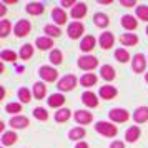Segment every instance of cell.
Masks as SVG:
<instances>
[{
    "label": "cell",
    "mask_w": 148,
    "mask_h": 148,
    "mask_svg": "<svg viewBox=\"0 0 148 148\" xmlns=\"http://www.w3.org/2000/svg\"><path fill=\"white\" fill-rule=\"evenodd\" d=\"M95 130L100 135L107 136V138H113V136H116V133H118L116 127H115L113 123H110V121H98V123L95 125Z\"/></svg>",
    "instance_id": "cell-1"
},
{
    "label": "cell",
    "mask_w": 148,
    "mask_h": 148,
    "mask_svg": "<svg viewBox=\"0 0 148 148\" xmlns=\"http://www.w3.org/2000/svg\"><path fill=\"white\" fill-rule=\"evenodd\" d=\"M75 85H77V77L75 75H65L63 78L58 80V90L60 92H70V90H73Z\"/></svg>",
    "instance_id": "cell-2"
},
{
    "label": "cell",
    "mask_w": 148,
    "mask_h": 148,
    "mask_svg": "<svg viewBox=\"0 0 148 148\" xmlns=\"http://www.w3.org/2000/svg\"><path fill=\"white\" fill-rule=\"evenodd\" d=\"M108 115H110V120L115 121V123H125L130 118V115L125 108H112Z\"/></svg>",
    "instance_id": "cell-3"
},
{
    "label": "cell",
    "mask_w": 148,
    "mask_h": 148,
    "mask_svg": "<svg viewBox=\"0 0 148 148\" xmlns=\"http://www.w3.org/2000/svg\"><path fill=\"white\" fill-rule=\"evenodd\" d=\"M38 73L45 82H55L58 78V72L53 67H48V65H43V67L38 68Z\"/></svg>",
    "instance_id": "cell-4"
},
{
    "label": "cell",
    "mask_w": 148,
    "mask_h": 148,
    "mask_svg": "<svg viewBox=\"0 0 148 148\" xmlns=\"http://www.w3.org/2000/svg\"><path fill=\"white\" fill-rule=\"evenodd\" d=\"M97 65H98V58H95L92 55H85V57L78 58V67L82 70H93Z\"/></svg>",
    "instance_id": "cell-5"
},
{
    "label": "cell",
    "mask_w": 148,
    "mask_h": 148,
    "mask_svg": "<svg viewBox=\"0 0 148 148\" xmlns=\"http://www.w3.org/2000/svg\"><path fill=\"white\" fill-rule=\"evenodd\" d=\"M30 28H32V25H30V22L25 20V18H22V20L17 22V25H15L14 32L17 37H25V35L30 34Z\"/></svg>",
    "instance_id": "cell-6"
},
{
    "label": "cell",
    "mask_w": 148,
    "mask_h": 148,
    "mask_svg": "<svg viewBox=\"0 0 148 148\" xmlns=\"http://www.w3.org/2000/svg\"><path fill=\"white\" fill-rule=\"evenodd\" d=\"M83 25H82L80 22H72L70 25H68V28H67V34H68V37L70 38H73V40H77V38H80V35L83 34Z\"/></svg>",
    "instance_id": "cell-7"
},
{
    "label": "cell",
    "mask_w": 148,
    "mask_h": 148,
    "mask_svg": "<svg viewBox=\"0 0 148 148\" xmlns=\"http://www.w3.org/2000/svg\"><path fill=\"white\" fill-rule=\"evenodd\" d=\"M145 65H147V60L141 53H136L133 57V62H132V68H133L135 73H141L145 70Z\"/></svg>",
    "instance_id": "cell-8"
},
{
    "label": "cell",
    "mask_w": 148,
    "mask_h": 148,
    "mask_svg": "<svg viewBox=\"0 0 148 148\" xmlns=\"http://www.w3.org/2000/svg\"><path fill=\"white\" fill-rule=\"evenodd\" d=\"M92 120H93V116H92V113H90V112L78 110V112L75 113V121H77V123H80V125H88Z\"/></svg>",
    "instance_id": "cell-9"
},
{
    "label": "cell",
    "mask_w": 148,
    "mask_h": 148,
    "mask_svg": "<svg viewBox=\"0 0 148 148\" xmlns=\"http://www.w3.org/2000/svg\"><path fill=\"white\" fill-rule=\"evenodd\" d=\"M82 101L90 108H95L98 105V98H97V95L93 92H85V93L82 95Z\"/></svg>",
    "instance_id": "cell-10"
},
{
    "label": "cell",
    "mask_w": 148,
    "mask_h": 148,
    "mask_svg": "<svg viewBox=\"0 0 148 148\" xmlns=\"http://www.w3.org/2000/svg\"><path fill=\"white\" fill-rule=\"evenodd\" d=\"M116 88L112 87V85H105V87L100 88V97L101 98H105V100H113L115 97H116Z\"/></svg>",
    "instance_id": "cell-11"
},
{
    "label": "cell",
    "mask_w": 148,
    "mask_h": 148,
    "mask_svg": "<svg viewBox=\"0 0 148 148\" xmlns=\"http://www.w3.org/2000/svg\"><path fill=\"white\" fill-rule=\"evenodd\" d=\"M133 120L136 123H145L148 120V107H140L135 110L133 113Z\"/></svg>",
    "instance_id": "cell-12"
},
{
    "label": "cell",
    "mask_w": 148,
    "mask_h": 148,
    "mask_svg": "<svg viewBox=\"0 0 148 148\" xmlns=\"http://www.w3.org/2000/svg\"><path fill=\"white\" fill-rule=\"evenodd\" d=\"M100 75H101V78L107 80V82L115 80V77H116V73H115V70H113L112 65H103V67L100 68Z\"/></svg>",
    "instance_id": "cell-13"
},
{
    "label": "cell",
    "mask_w": 148,
    "mask_h": 148,
    "mask_svg": "<svg viewBox=\"0 0 148 148\" xmlns=\"http://www.w3.org/2000/svg\"><path fill=\"white\" fill-rule=\"evenodd\" d=\"M52 18H53L55 23H58V25H63V23H67V14L62 10V8H53L52 10Z\"/></svg>",
    "instance_id": "cell-14"
},
{
    "label": "cell",
    "mask_w": 148,
    "mask_h": 148,
    "mask_svg": "<svg viewBox=\"0 0 148 148\" xmlns=\"http://www.w3.org/2000/svg\"><path fill=\"white\" fill-rule=\"evenodd\" d=\"M113 35L110 34V32H103V34L100 35V45L101 48H105V50H108V48L113 47Z\"/></svg>",
    "instance_id": "cell-15"
},
{
    "label": "cell",
    "mask_w": 148,
    "mask_h": 148,
    "mask_svg": "<svg viewBox=\"0 0 148 148\" xmlns=\"http://www.w3.org/2000/svg\"><path fill=\"white\" fill-rule=\"evenodd\" d=\"M85 14H87V5H85V3H82V2H78V3L72 8V17L77 18V22H78V18H83Z\"/></svg>",
    "instance_id": "cell-16"
},
{
    "label": "cell",
    "mask_w": 148,
    "mask_h": 148,
    "mask_svg": "<svg viewBox=\"0 0 148 148\" xmlns=\"http://www.w3.org/2000/svg\"><path fill=\"white\" fill-rule=\"evenodd\" d=\"M95 43H97V40H95L93 35H87V37L80 42V48L83 52H90V50H93Z\"/></svg>",
    "instance_id": "cell-17"
},
{
    "label": "cell",
    "mask_w": 148,
    "mask_h": 148,
    "mask_svg": "<svg viewBox=\"0 0 148 148\" xmlns=\"http://www.w3.org/2000/svg\"><path fill=\"white\" fill-rule=\"evenodd\" d=\"M28 125H30V120L27 116H14L10 120V127L12 128H25Z\"/></svg>",
    "instance_id": "cell-18"
},
{
    "label": "cell",
    "mask_w": 148,
    "mask_h": 148,
    "mask_svg": "<svg viewBox=\"0 0 148 148\" xmlns=\"http://www.w3.org/2000/svg\"><path fill=\"white\" fill-rule=\"evenodd\" d=\"M121 25L127 30H135L136 25H138V22H136V18H133V15H123L121 17Z\"/></svg>",
    "instance_id": "cell-19"
},
{
    "label": "cell",
    "mask_w": 148,
    "mask_h": 148,
    "mask_svg": "<svg viewBox=\"0 0 148 148\" xmlns=\"http://www.w3.org/2000/svg\"><path fill=\"white\" fill-rule=\"evenodd\" d=\"M63 103H65V97L62 93H53V95H50V98H48V105L52 108L62 107Z\"/></svg>",
    "instance_id": "cell-20"
},
{
    "label": "cell",
    "mask_w": 148,
    "mask_h": 148,
    "mask_svg": "<svg viewBox=\"0 0 148 148\" xmlns=\"http://www.w3.org/2000/svg\"><path fill=\"white\" fill-rule=\"evenodd\" d=\"M120 42L123 45H127V47H133V45L138 43V37L135 34H123L120 37Z\"/></svg>",
    "instance_id": "cell-21"
},
{
    "label": "cell",
    "mask_w": 148,
    "mask_h": 148,
    "mask_svg": "<svg viewBox=\"0 0 148 148\" xmlns=\"http://www.w3.org/2000/svg\"><path fill=\"white\" fill-rule=\"evenodd\" d=\"M125 138H127V141H130V143L136 141L138 138H140V128L138 127H130L127 130V133H125Z\"/></svg>",
    "instance_id": "cell-22"
},
{
    "label": "cell",
    "mask_w": 148,
    "mask_h": 148,
    "mask_svg": "<svg viewBox=\"0 0 148 148\" xmlns=\"http://www.w3.org/2000/svg\"><path fill=\"white\" fill-rule=\"evenodd\" d=\"M43 10H45V7L42 3H38V2H32V3L27 5V14L30 15H40L43 14Z\"/></svg>",
    "instance_id": "cell-23"
},
{
    "label": "cell",
    "mask_w": 148,
    "mask_h": 148,
    "mask_svg": "<svg viewBox=\"0 0 148 148\" xmlns=\"http://www.w3.org/2000/svg\"><path fill=\"white\" fill-rule=\"evenodd\" d=\"M97 75L93 73H85L83 77L80 78V83H82V87H93L95 83H97Z\"/></svg>",
    "instance_id": "cell-24"
},
{
    "label": "cell",
    "mask_w": 148,
    "mask_h": 148,
    "mask_svg": "<svg viewBox=\"0 0 148 148\" xmlns=\"http://www.w3.org/2000/svg\"><path fill=\"white\" fill-rule=\"evenodd\" d=\"M93 22H95V25H97V27H100V28L108 27V23H110V20H108V17L105 14H95Z\"/></svg>",
    "instance_id": "cell-25"
},
{
    "label": "cell",
    "mask_w": 148,
    "mask_h": 148,
    "mask_svg": "<svg viewBox=\"0 0 148 148\" xmlns=\"http://www.w3.org/2000/svg\"><path fill=\"white\" fill-rule=\"evenodd\" d=\"M45 93H47V87H45L42 82H37V83L34 85V95H35V98L42 100V98L45 97Z\"/></svg>",
    "instance_id": "cell-26"
},
{
    "label": "cell",
    "mask_w": 148,
    "mask_h": 148,
    "mask_svg": "<svg viewBox=\"0 0 148 148\" xmlns=\"http://www.w3.org/2000/svg\"><path fill=\"white\" fill-rule=\"evenodd\" d=\"M53 45V42L50 37H38L37 38V47L40 48V50H48V48Z\"/></svg>",
    "instance_id": "cell-27"
},
{
    "label": "cell",
    "mask_w": 148,
    "mask_h": 148,
    "mask_svg": "<svg viewBox=\"0 0 148 148\" xmlns=\"http://www.w3.org/2000/svg\"><path fill=\"white\" fill-rule=\"evenodd\" d=\"M83 136H85V128H82V127L72 128L70 133H68V138H70V140H80Z\"/></svg>",
    "instance_id": "cell-28"
},
{
    "label": "cell",
    "mask_w": 148,
    "mask_h": 148,
    "mask_svg": "<svg viewBox=\"0 0 148 148\" xmlns=\"http://www.w3.org/2000/svg\"><path fill=\"white\" fill-rule=\"evenodd\" d=\"M2 143L3 145H14V143H17L15 132H5V133L2 135Z\"/></svg>",
    "instance_id": "cell-29"
},
{
    "label": "cell",
    "mask_w": 148,
    "mask_h": 148,
    "mask_svg": "<svg viewBox=\"0 0 148 148\" xmlns=\"http://www.w3.org/2000/svg\"><path fill=\"white\" fill-rule=\"evenodd\" d=\"M70 118V110L68 108H60L57 113H55V120L58 121V123H63V121H67Z\"/></svg>",
    "instance_id": "cell-30"
},
{
    "label": "cell",
    "mask_w": 148,
    "mask_h": 148,
    "mask_svg": "<svg viewBox=\"0 0 148 148\" xmlns=\"http://www.w3.org/2000/svg\"><path fill=\"white\" fill-rule=\"evenodd\" d=\"M48 60L52 62L53 65H60L62 63V52L57 50V48H53V50L50 52V55H48Z\"/></svg>",
    "instance_id": "cell-31"
},
{
    "label": "cell",
    "mask_w": 148,
    "mask_h": 148,
    "mask_svg": "<svg viewBox=\"0 0 148 148\" xmlns=\"http://www.w3.org/2000/svg\"><path fill=\"white\" fill-rule=\"evenodd\" d=\"M20 58H23V60H28V58H32V55H34V48H32V45H23V47L20 48Z\"/></svg>",
    "instance_id": "cell-32"
},
{
    "label": "cell",
    "mask_w": 148,
    "mask_h": 148,
    "mask_svg": "<svg viewBox=\"0 0 148 148\" xmlns=\"http://www.w3.org/2000/svg\"><path fill=\"white\" fill-rule=\"evenodd\" d=\"M18 98H20L22 103H30V100H32V93H30V90L28 88H20L18 90Z\"/></svg>",
    "instance_id": "cell-33"
},
{
    "label": "cell",
    "mask_w": 148,
    "mask_h": 148,
    "mask_svg": "<svg viewBox=\"0 0 148 148\" xmlns=\"http://www.w3.org/2000/svg\"><path fill=\"white\" fill-rule=\"evenodd\" d=\"M115 58L118 62H121V63H125L130 58V53H128L125 48H118V50H115Z\"/></svg>",
    "instance_id": "cell-34"
},
{
    "label": "cell",
    "mask_w": 148,
    "mask_h": 148,
    "mask_svg": "<svg viewBox=\"0 0 148 148\" xmlns=\"http://www.w3.org/2000/svg\"><path fill=\"white\" fill-rule=\"evenodd\" d=\"M0 58L3 62H15L17 60V53H15L14 50H2Z\"/></svg>",
    "instance_id": "cell-35"
},
{
    "label": "cell",
    "mask_w": 148,
    "mask_h": 148,
    "mask_svg": "<svg viewBox=\"0 0 148 148\" xmlns=\"http://www.w3.org/2000/svg\"><path fill=\"white\" fill-rule=\"evenodd\" d=\"M45 34L48 35V37H60L62 30L58 27H55V25H52V23H48V25H45Z\"/></svg>",
    "instance_id": "cell-36"
},
{
    "label": "cell",
    "mask_w": 148,
    "mask_h": 148,
    "mask_svg": "<svg viewBox=\"0 0 148 148\" xmlns=\"http://www.w3.org/2000/svg\"><path fill=\"white\" fill-rule=\"evenodd\" d=\"M34 116L37 118V120H42V121L48 120V113H47V110H45V108H42V107H37V108L34 110Z\"/></svg>",
    "instance_id": "cell-37"
},
{
    "label": "cell",
    "mask_w": 148,
    "mask_h": 148,
    "mask_svg": "<svg viewBox=\"0 0 148 148\" xmlns=\"http://www.w3.org/2000/svg\"><path fill=\"white\" fill-rule=\"evenodd\" d=\"M136 17L141 18V20L148 22V7L147 5H138L136 7Z\"/></svg>",
    "instance_id": "cell-38"
},
{
    "label": "cell",
    "mask_w": 148,
    "mask_h": 148,
    "mask_svg": "<svg viewBox=\"0 0 148 148\" xmlns=\"http://www.w3.org/2000/svg\"><path fill=\"white\" fill-rule=\"evenodd\" d=\"M10 27H12V25H10V22L5 20V18L0 22V37H7L8 32H10Z\"/></svg>",
    "instance_id": "cell-39"
},
{
    "label": "cell",
    "mask_w": 148,
    "mask_h": 148,
    "mask_svg": "<svg viewBox=\"0 0 148 148\" xmlns=\"http://www.w3.org/2000/svg\"><path fill=\"white\" fill-rule=\"evenodd\" d=\"M5 110H7V113H18V112H22V105L20 103H8Z\"/></svg>",
    "instance_id": "cell-40"
},
{
    "label": "cell",
    "mask_w": 148,
    "mask_h": 148,
    "mask_svg": "<svg viewBox=\"0 0 148 148\" xmlns=\"http://www.w3.org/2000/svg\"><path fill=\"white\" fill-rule=\"evenodd\" d=\"M120 5H123V7H133L136 3H135V0H120Z\"/></svg>",
    "instance_id": "cell-41"
},
{
    "label": "cell",
    "mask_w": 148,
    "mask_h": 148,
    "mask_svg": "<svg viewBox=\"0 0 148 148\" xmlns=\"http://www.w3.org/2000/svg\"><path fill=\"white\" fill-rule=\"evenodd\" d=\"M110 148H125V145H123V141H113L112 145H110Z\"/></svg>",
    "instance_id": "cell-42"
},
{
    "label": "cell",
    "mask_w": 148,
    "mask_h": 148,
    "mask_svg": "<svg viewBox=\"0 0 148 148\" xmlns=\"http://www.w3.org/2000/svg\"><path fill=\"white\" fill-rule=\"evenodd\" d=\"M77 3H78V2H73V0H70V2H62L63 7H75Z\"/></svg>",
    "instance_id": "cell-43"
},
{
    "label": "cell",
    "mask_w": 148,
    "mask_h": 148,
    "mask_svg": "<svg viewBox=\"0 0 148 148\" xmlns=\"http://www.w3.org/2000/svg\"><path fill=\"white\" fill-rule=\"evenodd\" d=\"M75 148H88V145L85 143V141H78V143H77V147H75Z\"/></svg>",
    "instance_id": "cell-44"
},
{
    "label": "cell",
    "mask_w": 148,
    "mask_h": 148,
    "mask_svg": "<svg viewBox=\"0 0 148 148\" xmlns=\"http://www.w3.org/2000/svg\"><path fill=\"white\" fill-rule=\"evenodd\" d=\"M3 15H5V7L0 5V17H3Z\"/></svg>",
    "instance_id": "cell-45"
},
{
    "label": "cell",
    "mask_w": 148,
    "mask_h": 148,
    "mask_svg": "<svg viewBox=\"0 0 148 148\" xmlns=\"http://www.w3.org/2000/svg\"><path fill=\"white\" fill-rule=\"evenodd\" d=\"M145 80H147V83H148V73H147V77H145Z\"/></svg>",
    "instance_id": "cell-46"
},
{
    "label": "cell",
    "mask_w": 148,
    "mask_h": 148,
    "mask_svg": "<svg viewBox=\"0 0 148 148\" xmlns=\"http://www.w3.org/2000/svg\"><path fill=\"white\" fill-rule=\"evenodd\" d=\"M147 35H148V27H147Z\"/></svg>",
    "instance_id": "cell-47"
}]
</instances>
